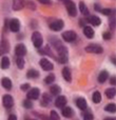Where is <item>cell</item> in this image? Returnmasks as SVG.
I'll return each mask as SVG.
<instances>
[{"mask_svg": "<svg viewBox=\"0 0 116 120\" xmlns=\"http://www.w3.org/2000/svg\"><path fill=\"white\" fill-rule=\"evenodd\" d=\"M83 120H93V115L91 113H85L83 116Z\"/></svg>", "mask_w": 116, "mask_h": 120, "instance_id": "35", "label": "cell"}, {"mask_svg": "<svg viewBox=\"0 0 116 120\" xmlns=\"http://www.w3.org/2000/svg\"><path fill=\"white\" fill-rule=\"evenodd\" d=\"M24 5V0H13V10L20 11Z\"/></svg>", "mask_w": 116, "mask_h": 120, "instance_id": "14", "label": "cell"}, {"mask_svg": "<svg viewBox=\"0 0 116 120\" xmlns=\"http://www.w3.org/2000/svg\"><path fill=\"white\" fill-rule=\"evenodd\" d=\"M27 8H31L32 11H34L36 8V6H35V4L33 3V2H31V1H29V3H27Z\"/></svg>", "mask_w": 116, "mask_h": 120, "instance_id": "38", "label": "cell"}, {"mask_svg": "<svg viewBox=\"0 0 116 120\" xmlns=\"http://www.w3.org/2000/svg\"><path fill=\"white\" fill-rule=\"evenodd\" d=\"M102 37H104V40H109V39H111V33H109V32H104V35H102Z\"/></svg>", "mask_w": 116, "mask_h": 120, "instance_id": "36", "label": "cell"}, {"mask_svg": "<svg viewBox=\"0 0 116 120\" xmlns=\"http://www.w3.org/2000/svg\"><path fill=\"white\" fill-rule=\"evenodd\" d=\"M27 78H37V77H39V72L36 71V70H34V68H32V70L27 71Z\"/></svg>", "mask_w": 116, "mask_h": 120, "instance_id": "22", "label": "cell"}, {"mask_svg": "<svg viewBox=\"0 0 116 120\" xmlns=\"http://www.w3.org/2000/svg\"><path fill=\"white\" fill-rule=\"evenodd\" d=\"M10 30L14 33H17V32L20 30V22H19L18 19H12L10 21Z\"/></svg>", "mask_w": 116, "mask_h": 120, "instance_id": "9", "label": "cell"}, {"mask_svg": "<svg viewBox=\"0 0 116 120\" xmlns=\"http://www.w3.org/2000/svg\"><path fill=\"white\" fill-rule=\"evenodd\" d=\"M50 91H51L52 95H58V94H60V92H61V89H60L59 85H52Z\"/></svg>", "mask_w": 116, "mask_h": 120, "instance_id": "27", "label": "cell"}, {"mask_svg": "<svg viewBox=\"0 0 116 120\" xmlns=\"http://www.w3.org/2000/svg\"><path fill=\"white\" fill-rule=\"evenodd\" d=\"M62 116L66 117V118H70V117L73 116V110L69 106H66V108H62Z\"/></svg>", "mask_w": 116, "mask_h": 120, "instance_id": "18", "label": "cell"}, {"mask_svg": "<svg viewBox=\"0 0 116 120\" xmlns=\"http://www.w3.org/2000/svg\"><path fill=\"white\" fill-rule=\"evenodd\" d=\"M64 4H66V8L68 10V13L70 16L75 17L77 15V10H76V5L73 1L71 0H64Z\"/></svg>", "mask_w": 116, "mask_h": 120, "instance_id": "2", "label": "cell"}, {"mask_svg": "<svg viewBox=\"0 0 116 120\" xmlns=\"http://www.w3.org/2000/svg\"><path fill=\"white\" fill-rule=\"evenodd\" d=\"M51 101V97L49 96V94H43L42 96V105H48Z\"/></svg>", "mask_w": 116, "mask_h": 120, "instance_id": "30", "label": "cell"}, {"mask_svg": "<svg viewBox=\"0 0 116 120\" xmlns=\"http://www.w3.org/2000/svg\"><path fill=\"white\" fill-rule=\"evenodd\" d=\"M15 54L18 57H23L27 54V48H25V45H23L22 43L18 44V45L15 48Z\"/></svg>", "mask_w": 116, "mask_h": 120, "instance_id": "10", "label": "cell"}, {"mask_svg": "<svg viewBox=\"0 0 116 120\" xmlns=\"http://www.w3.org/2000/svg\"><path fill=\"white\" fill-rule=\"evenodd\" d=\"M2 102H3L4 108L6 109H11L14 104V100H13V97L11 95H5L3 96V99H2Z\"/></svg>", "mask_w": 116, "mask_h": 120, "instance_id": "11", "label": "cell"}, {"mask_svg": "<svg viewBox=\"0 0 116 120\" xmlns=\"http://www.w3.org/2000/svg\"><path fill=\"white\" fill-rule=\"evenodd\" d=\"M56 50H57V52H58V55H59V57L68 56V49H66V46H63L62 44L60 46H58Z\"/></svg>", "mask_w": 116, "mask_h": 120, "instance_id": "20", "label": "cell"}, {"mask_svg": "<svg viewBox=\"0 0 116 120\" xmlns=\"http://www.w3.org/2000/svg\"><path fill=\"white\" fill-rule=\"evenodd\" d=\"M111 84H113V85L115 84V78H114V77H113V78L111 79Z\"/></svg>", "mask_w": 116, "mask_h": 120, "instance_id": "43", "label": "cell"}, {"mask_svg": "<svg viewBox=\"0 0 116 120\" xmlns=\"http://www.w3.org/2000/svg\"><path fill=\"white\" fill-rule=\"evenodd\" d=\"M104 111L110 113H115L116 112V105L114 103H109L108 105L104 106Z\"/></svg>", "mask_w": 116, "mask_h": 120, "instance_id": "28", "label": "cell"}, {"mask_svg": "<svg viewBox=\"0 0 116 120\" xmlns=\"http://www.w3.org/2000/svg\"><path fill=\"white\" fill-rule=\"evenodd\" d=\"M104 120H115V119L112 118V117H107V118H104Z\"/></svg>", "mask_w": 116, "mask_h": 120, "instance_id": "44", "label": "cell"}, {"mask_svg": "<svg viewBox=\"0 0 116 120\" xmlns=\"http://www.w3.org/2000/svg\"><path fill=\"white\" fill-rule=\"evenodd\" d=\"M76 105L78 106L80 110H85L87 109V101H85V98H78L76 100Z\"/></svg>", "mask_w": 116, "mask_h": 120, "instance_id": "17", "label": "cell"}, {"mask_svg": "<svg viewBox=\"0 0 116 120\" xmlns=\"http://www.w3.org/2000/svg\"><path fill=\"white\" fill-rule=\"evenodd\" d=\"M50 120H59V115L57 114V112L55 111H52L51 112V115H50Z\"/></svg>", "mask_w": 116, "mask_h": 120, "instance_id": "33", "label": "cell"}, {"mask_svg": "<svg viewBox=\"0 0 116 120\" xmlns=\"http://www.w3.org/2000/svg\"><path fill=\"white\" fill-rule=\"evenodd\" d=\"M115 94H116V90L114 89V87L106 90V96L109 98V99H112V98H114L115 97Z\"/></svg>", "mask_w": 116, "mask_h": 120, "instance_id": "25", "label": "cell"}, {"mask_svg": "<svg viewBox=\"0 0 116 120\" xmlns=\"http://www.w3.org/2000/svg\"><path fill=\"white\" fill-rule=\"evenodd\" d=\"M8 120H17V117L15 116L14 114H11L10 116H8Z\"/></svg>", "mask_w": 116, "mask_h": 120, "instance_id": "41", "label": "cell"}, {"mask_svg": "<svg viewBox=\"0 0 116 120\" xmlns=\"http://www.w3.org/2000/svg\"><path fill=\"white\" fill-rule=\"evenodd\" d=\"M23 106H24L25 109H32L33 108V102H32V100H24V101H23Z\"/></svg>", "mask_w": 116, "mask_h": 120, "instance_id": "32", "label": "cell"}, {"mask_svg": "<svg viewBox=\"0 0 116 120\" xmlns=\"http://www.w3.org/2000/svg\"><path fill=\"white\" fill-rule=\"evenodd\" d=\"M101 13L104 15H106V16H109L111 13H113V11L111 8H104V10H101Z\"/></svg>", "mask_w": 116, "mask_h": 120, "instance_id": "34", "label": "cell"}, {"mask_svg": "<svg viewBox=\"0 0 116 120\" xmlns=\"http://www.w3.org/2000/svg\"><path fill=\"white\" fill-rule=\"evenodd\" d=\"M8 51H10V43H8V40L2 39L1 43H0V56L6 54Z\"/></svg>", "mask_w": 116, "mask_h": 120, "instance_id": "8", "label": "cell"}, {"mask_svg": "<svg viewBox=\"0 0 116 120\" xmlns=\"http://www.w3.org/2000/svg\"><path fill=\"white\" fill-rule=\"evenodd\" d=\"M83 34L85 35V37L89 38V39H92V38L94 37V30L92 29L91 26H85V29H83Z\"/></svg>", "mask_w": 116, "mask_h": 120, "instance_id": "16", "label": "cell"}, {"mask_svg": "<svg viewBox=\"0 0 116 120\" xmlns=\"http://www.w3.org/2000/svg\"><path fill=\"white\" fill-rule=\"evenodd\" d=\"M66 104V98L64 97V96H59V97H57L56 101H55V105L57 106V108H64Z\"/></svg>", "mask_w": 116, "mask_h": 120, "instance_id": "13", "label": "cell"}, {"mask_svg": "<svg viewBox=\"0 0 116 120\" xmlns=\"http://www.w3.org/2000/svg\"><path fill=\"white\" fill-rule=\"evenodd\" d=\"M25 120H37V119H31V118H25Z\"/></svg>", "mask_w": 116, "mask_h": 120, "instance_id": "45", "label": "cell"}, {"mask_svg": "<svg viewBox=\"0 0 116 120\" xmlns=\"http://www.w3.org/2000/svg\"><path fill=\"white\" fill-rule=\"evenodd\" d=\"M64 24H63V21L58 19V20L53 21L52 23H50V29L54 32H58V31H61L63 29Z\"/></svg>", "mask_w": 116, "mask_h": 120, "instance_id": "4", "label": "cell"}, {"mask_svg": "<svg viewBox=\"0 0 116 120\" xmlns=\"http://www.w3.org/2000/svg\"><path fill=\"white\" fill-rule=\"evenodd\" d=\"M114 20H115V18L114 17H112V18H111V29H114V26H115V24H114Z\"/></svg>", "mask_w": 116, "mask_h": 120, "instance_id": "40", "label": "cell"}, {"mask_svg": "<svg viewBox=\"0 0 116 120\" xmlns=\"http://www.w3.org/2000/svg\"><path fill=\"white\" fill-rule=\"evenodd\" d=\"M62 76H63L64 80L68 81V82H71L72 80V74H71V70L69 68H64L62 70Z\"/></svg>", "mask_w": 116, "mask_h": 120, "instance_id": "15", "label": "cell"}, {"mask_svg": "<svg viewBox=\"0 0 116 120\" xmlns=\"http://www.w3.org/2000/svg\"><path fill=\"white\" fill-rule=\"evenodd\" d=\"M1 84H2V86H3L5 90H8V91L12 89V81H11L8 78H2Z\"/></svg>", "mask_w": 116, "mask_h": 120, "instance_id": "19", "label": "cell"}, {"mask_svg": "<svg viewBox=\"0 0 116 120\" xmlns=\"http://www.w3.org/2000/svg\"><path fill=\"white\" fill-rule=\"evenodd\" d=\"M55 80V75L54 74H50L49 76L46 77V79H44V82L46 83V84H51V83H53Z\"/></svg>", "mask_w": 116, "mask_h": 120, "instance_id": "29", "label": "cell"}, {"mask_svg": "<svg viewBox=\"0 0 116 120\" xmlns=\"http://www.w3.org/2000/svg\"><path fill=\"white\" fill-rule=\"evenodd\" d=\"M39 95H40V91L37 89V87H34V89L30 90L27 92V99L29 100H36L39 98Z\"/></svg>", "mask_w": 116, "mask_h": 120, "instance_id": "6", "label": "cell"}, {"mask_svg": "<svg viewBox=\"0 0 116 120\" xmlns=\"http://www.w3.org/2000/svg\"><path fill=\"white\" fill-rule=\"evenodd\" d=\"M10 66V59L8 57H3L1 59V68L2 70H6Z\"/></svg>", "mask_w": 116, "mask_h": 120, "instance_id": "24", "label": "cell"}, {"mask_svg": "<svg viewBox=\"0 0 116 120\" xmlns=\"http://www.w3.org/2000/svg\"><path fill=\"white\" fill-rule=\"evenodd\" d=\"M20 89H21V91H27L30 89V84L29 83H24V84H22L20 86Z\"/></svg>", "mask_w": 116, "mask_h": 120, "instance_id": "37", "label": "cell"}, {"mask_svg": "<svg viewBox=\"0 0 116 120\" xmlns=\"http://www.w3.org/2000/svg\"><path fill=\"white\" fill-rule=\"evenodd\" d=\"M32 41H33V44L35 48H40L43 43V38H42L41 34L39 32H34L32 34Z\"/></svg>", "mask_w": 116, "mask_h": 120, "instance_id": "1", "label": "cell"}, {"mask_svg": "<svg viewBox=\"0 0 116 120\" xmlns=\"http://www.w3.org/2000/svg\"><path fill=\"white\" fill-rule=\"evenodd\" d=\"M108 78H109V73L106 72V71H102L99 74V76H98V81L100 83H104V82H106Z\"/></svg>", "mask_w": 116, "mask_h": 120, "instance_id": "21", "label": "cell"}, {"mask_svg": "<svg viewBox=\"0 0 116 120\" xmlns=\"http://www.w3.org/2000/svg\"><path fill=\"white\" fill-rule=\"evenodd\" d=\"M38 1L42 4H49V5L52 4V0H38Z\"/></svg>", "mask_w": 116, "mask_h": 120, "instance_id": "39", "label": "cell"}, {"mask_svg": "<svg viewBox=\"0 0 116 120\" xmlns=\"http://www.w3.org/2000/svg\"><path fill=\"white\" fill-rule=\"evenodd\" d=\"M85 20H87L89 23H91L92 25H95V26H97V25H99L100 23H101L100 18L97 17V16H89Z\"/></svg>", "mask_w": 116, "mask_h": 120, "instance_id": "12", "label": "cell"}, {"mask_svg": "<svg viewBox=\"0 0 116 120\" xmlns=\"http://www.w3.org/2000/svg\"><path fill=\"white\" fill-rule=\"evenodd\" d=\"M92 99H93L94 103H99V102L101 101V94H100L99 92H95V93L93 94Z\"/></svg>", "mask_w": 116, "mask_h": 120, "instance_id": "26", "label": "cell"}, {"mask_svg": "<svg viewBox=\"0 0 116 120\" xmlns=\"http://www.w3.org/2000/svg\"><path fill=\"white\" fill-rule=\"evenodd\" d=\"M79 10H80V12L82 15L89 16V10H88V8L85 6V4L83 3V2H80V3H79Z\"/></svg>", "mask_w": 116, "mask_h": 120, "instance_id": "23", "label": "cell"}, {"mask_svg": "<svg viewBox=\"0 0 116 120\" xmlns=\"http://www.w3.org/2000/svg\"><path fill=\"white\" fill-rule=\"evenodd\" d=\"M85 52L93 53V54H101L104 52V49L100 45H97V44H90L85 48Z\"/></svg>", "mask_w": 116, "mask_h": 120, "instance_id": "3", "label": "cell"}, {"mask_svg": "<svg viewBox=\"0 0 116 120\" xmlns=\"http://www.w3.org/2000/svg\"><path fill=\"white\" fill-rule=\"evenodd\" d=\"M39 64H40V66L42 68V70H44V71H52L53 68H54V65H53L52 62H51L50 60L46 59V58L40 60Z\"/></svg>", "mask_w": 116, "mask_h": 120, "instance_id": "7", "label": "cell"}, {"mask_svg": "<svg viewBox=\"0 0 116 120\" xmlns=\"http://www.w3.org/2000/svg\"><path fill=\"white\" fill-rule=\"evenodd\" d=\"M16 63L19 68H23V66H24V60H23L22 57H18L16 59Z\"/></svg>", "mask_w": 116, "mask_h": 120, "instance_id": "31", "label": "cell"}, {"mask_svg": "<svg viewBox=\"0 0 116 120\" xmlns=\"http://www.w3.org/2000/svg\"><path fill=\"white\" fill-rule=\"evenodd\" d=\"M62 38L66 42H72L76 39V33L74 31H66L62 34Z\"/></svg>", "mask_w": 116, "mask_h": 120, "instance_id": "5", "label": "cell"}, {"mask_svg": "<svg viewBox=\"0 0 116 120\" xmlns=\"http://www.w3.org/2000/svg\"><path fill=\"white\" fill-rule=\"evenodd\" d=\"M95 10L97 11V12H101V8H100V5H98V4H95Z\"/></svg>", "mask_w": 116, "mask_h": 120, "instance_id": "42", "label": "cell"}]
</instances>
